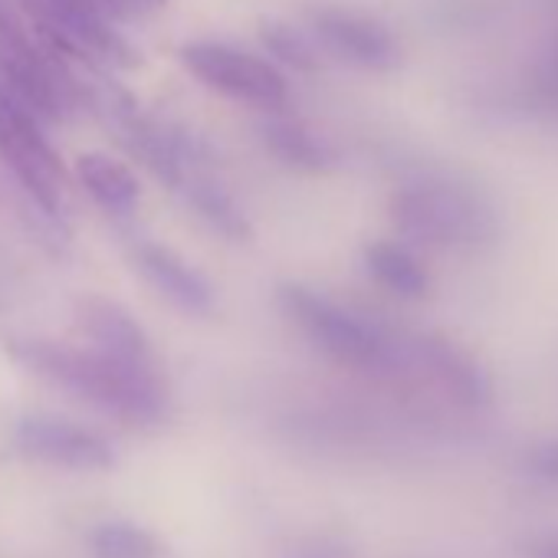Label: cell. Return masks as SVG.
<instances>
[{
  "mask_svg": "<svg viewBox=\"0 0 558 558\" xmlns=\"http://www.w3.org/2000/svg\"><path fill=\"white\" fill-rule=\"evenodd\" d=\"M11 355L37 378L129 427H158L171 414V395L158 362L122 359L93 342H14Z\"/></svg>",
  "mask_w": 558,
  "mask_h": 558,
  "instance_id": "cell-1",
  "label": "cell"
},
{
  "mask_svg": "<svg viewBox=\"0 0 558 558\" xmlns=\"http://www.w3.org/2000/svg\"><path fill=\"white\" fill-rule=\"evenodd\" d=\"M276 303L319 352L345 368L368 375L408 368V339L391 336L385 326L345 310L313 287L283 283L276 290Z\"/></svg>",
  "mask_w": 558,
  "mask_h": 558,
  "instance_id": "cell-2",
  "label": "cell"
},
{
  "mask_svg": "<svg viewBox=\"0 0 558 558\" xmlns=\"http://www.w3.org/2000/svg\"><path fill=\"white\" fill-rule=\"evenodd\" d=\"M391 220L408 243L470 250L496 233V210L470 184L424 178L391 194Z\"/></svg>",
  "mask_w": 558,
  "mask_h": 558,
  "instance_id": "cell-3",
  "label": "cell"
},
{
  "mask_svg": "<svg viewBox=\"0 0 558 558\" xmlns=\"http://www.w3.org/2000/svg\"><path fill=\"white\" fill-rule=\"evenodd\" d=\"M0 80L40 119L63 122L83 106V80L70 60L53 53L21 14L0 0Z\"/></svg>",
  "mask_w": 558,
  "mask_h": 558,
  "instance_id": "cell-4",
  "label": "cell"
},
{
  "mask_svg": "<svg viewBox=\"0 0 558 558\" xmlns=\"http://www.w3.org/2000/svg\"><path fill=\"white\" fill-rule=\"evenodd\" d=\"M17 11L70 63H83L86 70H129L138 63L132 44L89 0H17Z\"/></svg>",
  "mask_w": 558,
  "mask_h": 558,
  "instance_id": "cell-5",
  "label": "cell"
},
{
  "mask_svg": "<svg viewBox=\"0 0 558 558\" xmlns=\"http://www.w3.org/2000/svg\"><path fill=\"white\" fill-rule=\"evenodd\" d=\"M181 63L201 86L259 112H279L290 102V83L283 70L233 44L191 40L181 47Z\"/></svg>",
  "mask_w": 558,
  "mask_h": 558,
  "instance_id": "cell-6",
  "label": "cell"
},
{
  "mask_svg": "<svg viewBox=\"0 0 558 558\" xmlns=\"http://www.w3.org/2000/svg\"><path fill=\"white\" fill-rule=\"evenodd\" d=\"M37 119L40 116L27 102L0 83V161L11 168L40 210L60 217L66 204V168Z\"/></svg>",
  "mask_w": 558,
  "mask_h": 558,
  "instance_id": "cell-7",
  "label": "cell"
},
{
  "mask_svg": "<svg viewBox=\"0 0 558 558\" xmlns=\"http://www.w3.org/2000/svg\"><path fill=\"white\" fill-rule=\"evenodd\" d=\"M310 27H313V37L323 44V50L336 53L339 60L359 70L388 73L401 63V44L391 34V27L362 11L316 8L310 11Z\"/></svg>",
  "mask_w": 558,
  "mask_h": 558,
  "instance_id": "cell-8",
  "label": "cell"
},
{
  "mask_svg": "<svg viewBox=\"0 0 558 558\" xmlns=\"http://www.w3.org/2000/svg\"><path fill=\"white\" fill-rule=\"evenodd\" d=\"M14 440L21 447V453H27L31 460L50 463V466H63V470H109L116 463V447L73 421L63 417H50V414H27L17 421Z\"/></svg>",
  "mask_w": 558,
  "mask_h": 558,
  "instance_id": "cell-9",
  "label": "cell"
},
{
  "mask_svg": "<svg viewBox=\"0 0 558 558\" xmlns=\"http://www.w3.org/2000/svg\"><path fill=\"white\" fill-rule=\"evenodd\" d=\"M408 368H417L434 381V388L466 411H483L493 404L489 372L457 342L444 336H414L408 339Z\"/></svg>",
  "mask_w": 558,
  "mask_h": 558,
  "instance_id": "cell-10",
  "label": "cell"
},
{
  "mask_svg": "<svg viewBox=\"0 0 558 558\" xmlns=\"http://www.w3.org/2000/svg\"><path fill=\"white\" fill-rule=\"evenodd\" d=\"M132 259H135L138 272L174 310H181L187 316L214 313V287L191 263H184L174 250L151 243V240H142V243H135Z\"/></svg>",
  "mask_w": 558,
  "mask_h": 558,
  "instance_id": "cell-11",
  "label": "cell"
},
{
  "mask_svg": "<svg viewBox=\"0 0 558 558\" xmlns=\"http://www.w3.org/2000/svg\"><path fill=\"white\" fill-rule=\"evenodd\" d=\"M259 138L279 165H287L293 171L323 174V171L339 165L336 145L326 135L313 132L300 119H287L279 112H269V119L259 125Z\"/></svg>",
  "mask_w": 558,
  "mask_h": 558,
  "instance_id": "cell-12",
  "label": "cell"
},
{
  "mask_svg": "<svg viewBox=\"0 0 558 558\" xmlns=\"http://www.w3.org/2000/svg\"><path fill=\"white\" fill-rule=\"evenodd\" d=\"M80 329L86 336V342L116 352L122 359H135V362H155L151 342L145 336V329L132 319V313H125L119 303L93 296L80 306Z\"/></svg>",
  "mask_w": 558,
  "mask_h": 558,
  "instance_id": "cell-13",
  "label": "cell"
},
{
  "mask_svg": "<svg viewBox=\"0 0 558 558\" xmlns=\"http://www.w3.org/2000/svg\"><path fill=\"white\" fill-rule=\"evenodd\" d=\"M365 269L375 283L398 300H424L430 293V272L421 263V256L411 250V243L401 240H375L362 253Z\"/></svg>",
  "mask_w": 558,
  "mask_h": 558,
  "instance_id": "cell-14",
  "label": "cell"
},
{
  "mask_svg": "<svg viewBox=\"0 0 558 558\" xmlns=\"http://www.w3.org/2000/svg\"><path fill=\"white\" fill-rule=\"evenodd\" d=\"M76 178L86 187V194L102 210H109L116 217H129L142 201V184H138L135 171L112 155H99V151L80 155L76 158Z\"/></svg>",
  "mask_w": 558,
  "mask_h": 558,
  "instance_id": "cell-15",
  "label": "cell"
},
{
  "mask_svg": "<svg viewBox=\"0 0 558 558\" xmlns=\"http://www.w3.org/2000/svg\"><path fill=\"white\" fill-rule=\"evenodd\" d=\"M184 204L217 233H223L227 240H246L250 236V220L243 214V207L233 201V194L214 178V174H197L184 191H181Z\"/></svg>",
  "mask_w": 558,
  "mask_h": 558,
  "instance_id": "cell-16",
  "label": "cell"
},
{
  "mask_svg": "<svg viewBox=\"0 0 558 558\" xmlns=\"http://www.w3.org/2000/svg\"><path fill=\"white\" fill-rule=\"evenodd\" d=\"M89 548L96 558H161V542L148 529L122 519L99 522L89 532Z\"/></svg>",
  "mask_w": 558,
  "mask_h": 558,
  "instance_id": "cell-17",
  "label": "cell"
},
{
  "mask_svg": "<svg viewBox=\"0 0 558 558\" xmlns=\"http://www.w3.org/2000/svg\"><path fill=\"white\" fill-rule=\"evenodd\" d=\"M259 37L272 60H279L283 66H293L296 73H316L323 66V57L306 31H296L283 21H266Z\"/></svg>",
  "mask_w": 558,
  "mask_h": 558,
  "instance_id": "cell-18",
  "label": "cell"
},
{
  "mask_svg": "<svg viewBox=\"0 0 558 558\" xmlns=\"http://www.w3.org/2000/svg\"><path fill=\"white\" fill-rule=\"evenodd\" d=\"M283 558H359V551L329 532H313V535H300L283 548Z\"/></svg>",
  "mask_w": 558,
  "mask_h": 558,
  "instance_id": "cell-19",
  "label": "cell"
},
{
  "mask_svg": "<svg viewBox=\"0 0 558 558\" xmlns=\"http://www.w3.org/2000/svg\"><path fill=\"white\" fill-rule=\"evenodd\" d=\"M522 470L545 486H558V437H545L522 453Z\"/></svg>",
  "mask_w": 558,
  "mask_h": 558,
  "instance_id": "cell-20",
  "label": "cell"
},
{
  "mask_svg": "<svg viewBox=\"0 0 558 558\" xmlns=\"http://www.w3.org/2000/svg\"><path fill=\"white\" fill-rule=\"evenodd\" d=\"M89 4L112 24H132V21L155 17L158 11L168 8V0H89Z\"/></svg>",
  "mask_w": 558,
  "mask_h": 558,
  "instance_id": "cell-21",
  "label": "cell"
},
{
  "mask_svg": "<svg viewBox=\"0 0 558 558\" xmlns=\"http://www.w3.org/2000/svg\"><path fill=\"white\" fill-rule=\"evenodd\" d=\"M542 83H545V89L558 99V40L551 44V53H548L545 63H542Z\"/></svg>",
  "mask_w": 558,
  "mask_h": 558,
  "instance_id": "cell-22",
  "label": "cell"
},
{
  "mask_svg": "<svg viewBox=\"0 0 558 558\" xmlns=\"http://www.w3.org/2000/svg\"><path fill=\"white\" fill-rule=\"evenodd\" d=\"M529 558H558V535L538 538L529 551Z\"/></svg>",
  "mask_w": 558,
  "mask_h": 558,
  "instance_id": "cell-23",
  "label": "cell"
}]
</instances>
